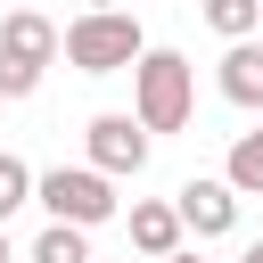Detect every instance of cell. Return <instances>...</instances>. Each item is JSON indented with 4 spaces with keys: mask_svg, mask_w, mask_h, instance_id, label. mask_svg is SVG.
I'll return each instance as SVG.
<instances>
[{
    "mask_svg": "<svg viewBox=\"0 0 263 263\" xmlns=\"http://www.w3.org/2000/svg\"><path fill=\"white\" fill-rule=\"evenodd\" d=\"M0 58L49 66V58H66V25H49L41 8H8V16H0Z\"/></svg>",
    "mask_w": 263,
    "mask_h": 263,
    "instance_id": "cell-7",
    "label": "cell"
},
{
    "mask_svg": "<svg viewBox=\"0 0 263 263\" xmlns=\"http://www.w3.org/2000/svg\"><path fill=\"white\" fill-rule=\"evenodd\" d=\"M82 148H90V164H99V173H115V181H140V164H148L156 132H148L140 115H90Z\"/></svg>",
    "mask_w": 263,
    "mask_h": 263,
    "instance_id": "cell-4",
    "label": "cell"
},
{
    "mask_svg": "<svg viewBox=\"0 0 263 263\" xmlns=\"http://www.w3.org/2000/svg\"><path fill=\"white\" fill-rule=\"evenodd\" d=\"M205 25L222 41H255L263 33V0H205Z\"/></svg>",
    "mask_w": 263,
    "mask_h": 263,
    "instance_id": "cell-10",
    "label": "cell"
},
{
    "mask_svg": "<svg viewBox=\"0 0 263 263\" xmlns=\"http://www.w3.org/2000/svg\"><path fill=\"white\" fill-rule=\"evenodd\" d=\"M33 189H41V173H33L25 156H8V148H0V222H8L16 205H33Z\"/></svg>",
    "mask_w": 263,
    "mask_h": 263,
    "instance_id": "cell-12",
    "label": "cell"
},
{
    "mask_svg": "<svg viewBox=\"0 0 263 263\" xmlns=\"http://www.w3.org/2000/svg\"><path fill=\"white\" fill-rule=\"evenodd\" d=\"M123 230H132V247H140L148 263H164V255H181V238H189V222H181V205H173V197H132V214H123Z\"/></svg>",
    "mask_w": 263,
    "mask_h": 263,
    "instance_id": "cell-6",
    "label": "cell"
},
{
    "mask_svg": "<svg viewBox=\"0 0 263 263\" xmlns=\"http://www.w3.org/2000/svg\"><path fill=\"white\" fill-rule=\"evenodd\" d=\"M33 263H90V230L82 222H49L33 238Z\"/></svg>",
    "mask_w": 263,
    "mask_h": 263,
    "instance_id": "cell-11",
    "label": "cell"
},
{
    "mask_svg": "<svg viewBox=\"0 0 263 263\" xmlns=\"http://www.w3.org/2000/svg\"><path fill=\"white\" fill-rule=\"evenodd\" d=\"M238 263H263V238H255V247H247V255H238Z\"/></svg>",
    "mask_w": 263,
    "mask_h": 263,
    "instance_id": "cell-15",
    "label": "cell"
},
{
    "mask_svg": "<svg viewBox=\"0 0 263 263\" xmlns=\"http://www.w3.org/2000/svg\"><path fill=\"white\" fill-rule=\"evenodd\" d=\"M49 66H25V58H0V99H33Z\"/></svg>",
    "mask_w": 263,
    "mask_h": 263,
    "instance_id": "cell-13",
    "label": "cell"
},
{
    "mask_svg": "<svg viewBox=\"0 0 263 263\" xmlns=\"http://www.w3.org/2000/svg\"><path fill=\"white\" fill-rule=\"evenodd\" d=\"M140 58H148V33H140L132 8H82L66 25V66L74 74H132Z\"/></svg>",
    "mask_w": 263,
    "mask_h": 263,
    "instance_id": "cell-1",
    "label": "cell"
},
{
    "mask_svg": "<svg viewBox=\"0 0 263 263\" xmlns=\"http://www.w3.org/2000/svg\"><path fill=\"white\" fill-rule=\"evenodd\" d=\"M82 8H123V0H82Z\"/></svg>",
    "mask_w": 263,
    "mask_h": 263,
    "instance_id": "cell-16",
    "label": "cell"
},
{
    "mask_svg": "<svg viewBox=\"0 0 263 263\" xmlns=\"http://www.w3.org/2000/svg\"><path fill=\"white\" fill-rule=\"evenodd\" d=\"M222 173H230V189H238V197H263V123L230 140V164H222Z\"/></svg>",
    "mask_w": 263,
    "mask_h": 263,
    "instance_id": "cell-9",
    "label": "cell"
},
{
    "mask_svg": "<svg viewBox=\"0 0 263 263\" xmlns=\"http://www.w3.org/2000/svg\"><path fill=\"white\" fill-rule=\"evenodd\" d=\"M173 205H181V222H189V238H230L238 230V189H230V173H197V181H181L173 189Z\"/></svg>",
    "mask_w": 263,
    "mask_h": 263,
    "instance_id": "cell-5",
    "label": "cell"
},
{
    "mask_svg": "<svg viewBox=\"0 0 263 263\" xmlns=\"http://www.w3.org/2000/svg\"><path fill=\"white\" fill-rule=\"evenodd\" d=\"M132 115H140L148 132H181V123L197 115V66H189L181 49H148V58L132 66Z\"/></svg>",
    "mask_w": 263,
    "mask_h": 263,
    "instance_id": "cell-2",
    "label": "cell"
},
{
    "mask_svg": "<svg viewBox=\"0 0 263 263\" xmlns=\"http://www.w3.org/2000/svg\"><path fill=\"white\" fill-rule=\"evenodd\" d=\"M214 90H222L230 107H255V115H263V41H230L222 66H214Z\"/></svg>",
    "mask_w": 263,
    "mask_h": 263,
    "instance_id": "cell-8",
    "label": "cell"
},
{
    "mask_svg": "<svg viewBox=\"0 0 263 263\" xmlns=\"http://www.w3.org/2000/svg\"><path fill=\"white\" fill-rule=\"evenodd\" d=\"M164 263H205V255H197V247H181V255H164Z\"/></svg>",
    "mask_w": 263,
    "mask_h": 263,
    "instance_id": "cell-14",
    "label": "cell"
},
{
    "mask_svg": "<svg viewBox=\"0 0 263 263\" xmlns=\"http://www.w3.org/2000/svg\"><path fill=\"white\" fill-rule=\"evenodd\" d=\"M33 205H49V222L99 230V222H115V173H99L90 156H82V164H49L41 189H33Z\"/></svg>",
    "mask_w": 263,
    "mask_h": 263,
    "instance_id": "cell-3",
    "label": "cell"
}]
</instances>
